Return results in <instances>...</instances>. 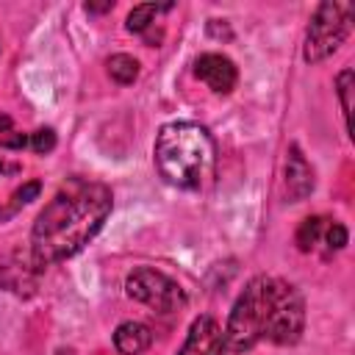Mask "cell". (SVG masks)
<instances>
[{
    "instance_id": "8fae6325",
    "label": "cell",
    "mask_w": 355,
    "mask_h": 355,
    "mask_svg": "<svg viewBox=\"0 0 355 355\" xmlns=\"http://www.w3.org/2000/svg\"><path fill=\"white\" fill-rule=\"evenodd\" d=\"M324 225H327V219H324V216H308V219H302V222H300V227H297V236H294L297 247H300L302 252H311V250L322 241Z\"/></svg>"
},
{
    "instance_id": "30bf717a",
    "label": "cell",
    "mask_w": 355,
    "mask_h": 355,
    "mask_svg": "<svg viewBox=\"0 0 355 355\" xmlns=\"http://www.w3.org/2000/svg\"><path fill=\"white\" fill-rule=\"evenodd\" d=\"M153 344V330L144 322H122L114 330V347L119 355H141Z\"/></svg>"
},
{
    "instance_id": "9c48e42d",
    "label": "cell",
    "mask_w": 355,
    "mask_h": 355,
    "mask_svg": "<svg viewBox=\"0 0 355 355\" xmlns=\"http://www.w3.org/2000/svg\"><path fill=\"white\" fill-rule=\"evenodd\" d=\"M313 169L305 161L302 150L297 144H291L286 150V166H283V189H286V200L288 202H302L311 191H313Z\"/></svg>"
},
{
    "instance_id": "9a60e30c",
    "label": "cell",
    "mask_w": 355,
    "mask_h": 355,
    "mask_svg": "<svg viewBox=\"0 0 355 355\" xmlns=\"http://www.w3.org/2000/svg\"><path fill=\"white\" fill-rule=\"evenodd\" d=\"M347 239H349L347 227H344L341 222H333V219H327V225H324V233H322V241L327 244V250H330V252H333V250H341V247L347 244Z\"/></svg>"
},
{
    "instance_id": "2e32d148",
    "label": "cell",
    "mask_w": 355,
    "mask_h": 355,
    "mask_svg": "<svg viewBox=\"0 0 355 355\" xmlns=\"http://www.w3.org/2000/svg\"><path fill=\"white\" fill-rule=\"evenodd\" d=\"M31 147H33V153H50L55 147L53 128H39L36 133H31Z\"/></svg>"
},
{
    "instance_id": "7a4b0ae2",
    "label": "cell",
    "mask_w": 355,
    "mask_h": 355,
    "mask_svg": "<svg viewBox=\"0 0 355 355\" xmlns=\"http://www.w3.org/2000/svg\"><path fill=\"white\" fill-rule=\"evenodd\" d=\"M302 327H305L302 294L280 277L258 275L236 297L222 336H225V349L239 355L252 349L263 338L280 347H291L300 341Z\"/></svg>"
},
{
    "instance_id": "277c9868",
    "label": "cell",
    "mask_w": 355,
    "mask_h": 355,
    "mask_svg": "<svg viewBox=\"0 0 355 355\" xmlns=\"http://www.w3.org/2000/svg\"><path fill=\"white\" fill-rule=\"evenodd\" d=\"M349 28H352V6L349 3H319L305 28L302 58L308 64H319V61L330 58L349 36Z\"/></svg>"
},
{
    "instance_id": "e0dca14e",
    "label": "cell",
    "mask_w": 355,
    "mask_h": 355,
    "mask_svg": "<svg viewBox=\"0 0 355 355\" xmlns=\"http://www.w3.org/2000/svg\"><path fill=\"white\" fill-rule=\"evenodd\" d=\"M22 166L19 164H11V161H3L0 158V178H8V175H17Z\"/></svg>"
},
{
    "instance_id": "4fadbf2b",
    "label": "cell",
    "mask_w": 355,
    "mask_h": 355,
    "mask_svg": "<svg viewBox=\"0 0 355 355\" xmlns=\"http://www.w3.org/2000/svg\"><path fill=\"white\" fill-rule=\"evenodd\" d=\"M108 75L119 83V86H128L139 78V61L128 53H116L108 58Z\"/></svg>"
},
{
    "instance_id": "6da1fadb",
    "label": "cell",
    "mask_w": 355,
    "mask_h": 355,
    "mask_svg": "<svg viewBox=\"0 0 355 355\" xmlns=\"http://www.w3.org/2000/svg\"><path fill=\"white\" fill-rule=\"evenodd\" d=\"M114 194L105 183L89 178H67L47 200L31 227V255L47 266L78 255L105 225Z\"/></svg>"
},
{
    "instance_id": "5b68a950",
    "label": "cell",
    "mask_w": 355,
    "mask_h": 355,
    "mask_svg": "<svg viewBox=\"0 0 355 355\" xmlns=\"http://www.w3.org/2000/svg\"><path fill=\"white\" fill-rule=\"evenodd\" d=\"M125 291L136 302L158 311V313H178L186 308V291L164 272L153 266H136L125 277Z\"/></svg>"
},
{
    "instance_id": "ba28073f",
    "label": "cell",
    "mask_w": 355,
    "mask_h": 355,
    "mask_svg": "<svg viewBox=\"0 0 355 355\" xmlns=\"http://www.w3.org/2000/svg\"><path fill=\"white\" fill-rule=\"evenodd\" d=\"M194 75L216 94H230L236 80H239V69L236 64L222 55V53H202L197 61H194Z\"/></svg>"
},
{
    "instance_id": "5bb4252c",
    "label": "cell",
    "mask_w": 355,
    "mask_h": 355,
    "mask_svg": "<svg viewBox=\"0 0 355 355\" xmlns=\"http://www.w3.org/2000/svg\"><path fill=\"white\" fill-rule=\"evenodd\" d=\"M336 92H338V100H341V111H344V125L349 130V111H352V103H349V94H352V69H341L338 78H336Z\"/></svg>"
},
{
    "instance_id": "52a82bcc",
    "label": "cell",
    "mask_w": 355,
    "mask_h": 355,
    "mask_svg": "<svg viewBox=\"0 0 355 355\" xmlns=\"http://www.w3.org/2000/svg\"><path fill=\"white\" fill-rule=\"evenodd\" d=\"M225 352V336L222 327L214 316L202 313L191 322L183 347L178 349V355H222Z\"/></svg>"
},
{
    "instance_id": "3957f363",
    "label": "cell",
    "mask_w": 355,
    "mask_h": 355,
    "mask_svg": "<svg viewBox=\"0 0 355 355\" xmlns=\"http://www.w3.org/2000/svg\"><path fill=\"white\" fill-rule=\"evenodd\" d=\"M158 175L186 191H202L211 186L216 172V147L211 133L197 122H166L161 125L153 147Z\"/></svg>"
},
{
    "instance_id": "8992f818",
    "label": "cell",
    "mask_w": 355,
    "mask_h": 355,
    "mask_svg": "<svg viewBox=\"0 0 355 355\" xmlns=\"http://www.w3.org/2000/svg\"><path fill=\"white\" fill-rule=\"evenodd\" d=\"M42 269L44 266L31 252L28 255L14 252L6 261H0V286L6 291H14V294H33Z\"/></svg>"
},
{
    "instance_id": "ac0fdd59",
    "label": "cell",
    "mask_w": 355,
    "mask_h": 355,
    "mask_svg": "<svg viewBox=\"0 0 355 355\" xmlns=\"http://www.w3.org/2000/svg\"><path fill=\"white\" fill-rule=\"evenodd\" d=\"M111 8V3H103V6H94V3H86V11H94V14H100V11H108Z\"/></svg>"
},
{
    "instance_id": "7c38bea8",
    "label": "cell",
    "mask_w": 355,
    "mask_h": 355,
    "mask_svg": "<svg viewBox=\"0 0 355 355\" xmlns=\"http://www.w3.org/2000/svg\"><path fill=\"white\" fill-rule=\"evenodd\" d=\"M166 8H172V6H169V3H166V6H155V3L133 6L130 14H128V19H125V28H128L130 33H144V31L153 25L155 14H158V11H166Z\"/></svg>"
}]
</instances>
